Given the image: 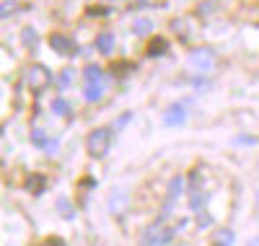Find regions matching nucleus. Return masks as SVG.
<instances>
[{"mask_svg":"<svg viewBox=\"0 0 259 246\" xmlns=\"http://www.w3.org/2000/svg\"><path fill=\"white\" fill-rule=\"evenodd\" d=\"M171 29H174L177 34H182V36H187V26H184V18L174 21V24H171Z\"/></svg>","mask_w":259,"mask_h":246,"instance_id":"obj_20","label":"nucleus"},{"mask_svg":"<svg viewBox=\"0 0 259 246\" xmlns=\"http://www.w3.org/2000/svg\"><path fill=\"white\" fill-rule=\"evenodd\" d=\"M182 189H184L182 176H174V179H171V184H168V202H171V199H177L182 194Z\"/></svg>","mask_w":259,"mask_h":246,"instance_id":"obj_15","label":"nucleus"},{"mask_svg":"<svg viewBox=\"0 0 259 246\" xmlns=\"http://www.w3.org/2000/svg\"><path fill=\"white\" fill-rule=\"evenodd\" d=\"M171 238H174V228L168 226H148L145 233H143V243L145 246H163V243H171Z\"/></svg>","mask_w":259,"mask_h":246,"instance_id":"obj_3","label":"nucleus"},{"mask_svg":"<svg viewBox=\"0 0 259 246\" xmlns=\"http://www.w3.org/2000/svg\"><path fill=\"white\" fill-rule=\"evenodd\" d=\"M85 145H89V153L94 158H104V155L109 153V145H112V132L106 127H99L85 138Z\"/></svg>","mask_w":259,"mask_h":246,"instance_id":"obj_1","label":"nucleus"},{"mask_svg":"<svg viewBox=\"0 0 259 246\" xmlns=\"http://www.w3.org/2000/svg\"><path fill=\"white\" fill-rule=\"evenodd\" d=\"M31 143H34V145H39V148H45L50 140H47V135H45L41 130H31Z\"/></svg>","mask_w":259,"mask_h":246,"instance_id":"obj_18","label":"nucleus"},{"mask_svg":"<svg viewBox=\"0 0 259 246\" xmlns=\"http://www.w3.org/2000/svg\"><path fill=\"white\" fill-rule=\"evenodd\" d=\"M127 119H130V114H122V117L117 119V130H122V127L127 125Z\"/></svg>","mask_w":259,"mask_h":246,"instance_id":"obj_23","label":"nucleus"},{"mask_svg":"<svg viewBox=\"0 0 259 246\" xmlns=\"http://www.w3.org/2000/svg\"><path fill=\"white\" fill-rule=\"evenodd\" d=\"M16 8V3H13V0H3V18H8V13Z\"/></svg>","mask_w":259,"mask_h":246,"instance_id":"obj_21","label":"nucleus"},{"mask_svg":"<svg viewBox=\"0 0 259 246\" xmlns=\"http://www.w3.org/2000/svg\"><path fill=\"white\" fill-rule=\"evenodd\" d=\"M83 75H85V80H89V83H101L104 80V73H101L99 65H85Z\"/></svg>","mask_w":259,"mask_h":246,"instance_id":"obj_11","label":"nucleus"},{"mask_svg":"<svg viewBox=\"0 0 259 246\" xmlns=\"http://www.w3.org/2000/svg\"><path fill=\"white\" fill-rule=\"evenodd\" d=\"M101 94H104V83H89V86L83 88V96L89 99V101H99Z\"/></svg>","mask_w":259,"mask_h":246,"instance_id":"obj_10","label":"nucleus"},{"mask_svg":"<svg viewBox=\"0 0 259 246\" xmlns=\"http://www.w3.org/2000/svg\"><path fill=\"white\" fill-rule=\"evenodd\" d=\"M166 50H168V42L166 39H153V42H150V47H148V55L156 57V55H163Z\"/></svg>","mask_w":259,"mask_h":246,"instance_id":"obj_13","label":"nucleus"},{"mask_svg":"<svg viewBox=\"0 0 259 246\" xmlns=\"http://www.w3.org/2000/svg\"><path fill=\"white\" fill-rule=\"evenodd\" d=\"M150 29H153V24L145 21V18H140L138 24H135V34H150Z\"/></svg>","mask_w":259,"mask_h":246,"instance_id":"obj_19","label":"nucleus"},{"mask_svg":"<svg viewBox=\"0 0 259 246\" xmlns=\"http://www.w3.org/2000/svg\"><path fill=\"white\" fill-rule=\"evenodd\" d=\"M45 184H47V179L41 176V174H31V176L26 179V189L34 192V194H39L41 189H45Z\"/></svg>","mask_w":259,"mask_h":246,"instance_id":"obj_9","label":"nucleus"},{"mask_svg":"<svg viewBox=\"0 0 259 246\" xmlns=\"http://www.w3.org/2000/svg\"><path fill=\"white\" fill-rule=\"evenodd\" d=\"M189 65H192L194 70L207 73V70H212V68H215V52H212V50H207V47L192 50V52H189Z\"/></svg>","mask_w":259,"mask_h":246,"instance_id":"obj_4","label":"nucleus"},{"mask_svg":"<svg viewBox=\"0 0 259 246\" xmlns=\"http://www.w3.org/2000/svg\"><path fill=\"white\" fill-rule=\"evenodd\" d=\"M184 119H187V109H184L182 104L168 106L166 114H163V125H168V127H177V125H182Z\"/></svg>","mask_w":259,"mask_h":246,"instance_id":"obj_5","label":"nucleus"},{"mask_svg":"<svg viewBox=\"0 0 259 246\" xmlns=\"http://www.w3.org/2000/svg\"><path fill=\"white\" fill-rule=\"evenodd\" d=\"M96 50H99L101 55H112V52H114V36L106 34V31L99 34V36H96Z\"/></svg>","mask_w":259,"mask_h":246,"instance_id":"obj_7","label":"nucleus"},{"mask_svg":"<svg viewBox=\"0 0 259 246\" xmlns=\"http://www.w3.org/2000/svg\"><path fill=\"white\" fill-rule=\"evenodd\" d=\"M60 88H68V86H73V68H65L62 73H60V83H57Z\"/></svg>","mask_w":259,"mask_h":246,"instance_id":"obj_17","label":"nucleus"},{"mask_svg":"<svg viewBox=\"0 0 259 246\" xmlns=\"http://www.w3.org/2000/svg\"><path fill=\"white\" fill-rule=\"evenodd\" d=\"M52 111L57 117H65V114H70V104L65 101V99H55L52 101Z\"/></svg>","mask_w":259,"mask_h":246,"instance_id":"obj_16","label":"nucleus"},{"mask_svg":"<svg viewBox=\"0 0 259 246\" xmlns=\"http://www.w3.org/2000/svg\"><path fill=\"white\" fill-rule=\"evenodd\" d=\"M57 145H60V143H57V140H50V143H47V145H45V150H47V153H50V155H52V153H57Z\"/></svg>","mask_w":259,"mask_h":246,"instance_id":"obj_22","label":"nucleus"},{"mask_svg":"<svg viewBox=\"0 0 259 246\" xmlns=\"http://www.w3.org/2000/svg\"><path fill=\"white\" fill-rule=\"evenodd\" d=\"M57 213H60L65 220H73V215H75V210L70 208V202H68L65 197H60V199H57Z\"/></svg>","mask_w":259,"mask_h":246,"instance_id":"obj_14","label":"nucleus"},{"mask_svg":"<svg viewBox=\"0 0 259 246\" xmlns=\"http://www.w3.org/2000/svg\"><path fill=\"white\" fill-rule=\"evenodd\" d=\"M21 39H24V44L29 50H36V44H39V36H36V31L31 29V26H26L24 31H21Z\"/></svg>","mask_w":259,"mask_h":246,"instance_id":"obj_12","label":"nucleus"},{"mask_svg":"<svg viewBox=\"0 0 259 246\" xmlns=\"http://www.w3.org/2000/svg\"><path fill=\"white\" fill-rule=\"evenodd\" d=\"M50 47L57 52V55H70L75 50V44L68 39V36H62V34H52L50 36Z\"/></svg>","mask_w":259,"mask_h":246,"instance_id":"obj_6","label":"nucleus"},{"mask_svg":"<svg viewBox=\"0 0 259 246\" xmlns=\"http://www.w3.org/2000/svg\"><path fill=\"white\" fill-rule=\"evenodd\" d=\"M233 231L231 228H221L218 233L212 236V246H233Z\"/></svg>","mask_w":259,"mask_h":246,"instance_id":"obj_8","label":"nucleus"},{"mask_svg":"<svg viewBox=\"0 0 259 246\" xmlns=\"http://www.w3.org/2000/svg\"><path fill=\"white\" fill-rule=\"evenodd\" d=\"M45 246H65V241H60V238H50V241H45Z\"/></svg>","mask_w":259,"mask_h":246,"instance_id":"obj_24","label":"nucleus"},{"mask_svg":"<svg viewBox=\"0 0 259 246\" xmlns=\"http://www.w3.org/2000/svg\"><path fill=\"white\" fill-rule=\"evenodd\" d=\"M50 83H52V73L45 68V65H31V68L26 70V86L34 94H41Z\"/></svg>","mask_w":259,"mask_h":246,"instance_id":"obj_2","label":"nucleus"}]
</instances>
